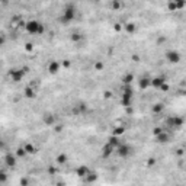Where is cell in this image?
I'll list each match as a JSON object with an SVG mask.
<instances>
[{"label": "cell", "mask_w": 186, "mask_h": 186, "mask_svg": "<svg viewBox=\"0 0 186 186\" xmlns=\"http://www.w3.org/2000/svg\"><path fill=\"white\" fill-rule=\"evenodd\" d=\"M74 18H76V7H74V5L73 3H67L66 6H64V12H63V16H61L58 21L61 22V23H70V22H73L74 21Z\"/></svg>", "instance_id": "obj_1"}, {"label": "cell", "mask_w": 186, "mask_h": 186, "mask_svg": "<svg viewBox=\"0 0 186 186\" xmlns=\"http://www.w3.org/2000/svg\"><path fill=\"white\" fill-rule=\"evenodd\" d=\"M25 31H26V32H29V34H32V35H41V34H44L45 28H44V25L41 22L32 19V21H28L26 22Z\"/></svg>", "instance_id": "obj_2"}, {"label": "cell", "mask_w": 186, "mask_h": 186, "mask_svg": "<svg viewBox=\"0 0 186 186\" xmlns=\"http://www.w3.org/2000/svg\"><path fill=\"white\" fill-rule=\"evenodd\" d=\"M132 96H134L132 87L130 84L124 86V93H122V99H121V103H122L124 108H130L132 105Z\"/></svg>", "instance_id": "obj_3"}, {"label": "cell", "mask_w": 186, "mask_h": 186, "mask_svg": "<svg viewBox=\"0 0 186 186\" xmlns=\"http://www.w3.org/2000/svg\"><path fill=\"white\" fill-rule=\"evenodd\" d=\"M183 124H185V119L180 118V116H169V118L166 119V125H167L169 128H176V130H179Z\"/></svg>", "instance_id": "obj_4"}, {"label": "cell", "mask_w": 186, "mask_h": 186, "mask_svg": "<svg viewBox=\"0 0 186 186\" xmlns=\"http://www.w3.org/2000/svg\"><path fill=\"white\" fill-rule=\"evenodd\" d=\"M164 58L169 61V63H172V64H177L179 61H180V52L176 51V50H169L166 54H164Z\"/></svg>", "instance_id": "obj_5"}, {"label": "cell", "mask_w": 186, "mask_h": 186, "mask_svg": "<svg viewBox=\"0 0 186 186\" xmlns=\"http://www.w3.org/2000/svg\"><path fill=\"white\" fill-rule=\"evenodd\" d=\"M25 71H23V68H12L10 71H9V76H10V79H12V82H15V83H18V82H21L23 77H25Z\"/></svg>", "instance_id": "obj_6"}, {"label": "cell", "mask_w": 186, "mask_h": 186, "mask_svg": "<svg viewBox=\"0 0 186 186\" xmlns=\"http://www.w3.org/2000/svg\"><path fill=\"white\" fill-rule=\"evenodd\" d=\"M131 151H132V147H131L130 144H121V145L116 148V154H118L119 157H122V159L128 157L130 154H131Z\"/></svg>", "instance_id": "obj_7"}, {"label": "cell", "mask_w": 186, "mask_h": 186, "mask_svg": "<svg viewBox=\"0 0 186 186\" xmlns=\"http://www.w3.org/2000/svg\"><path fill=\"white\" fill-rule=\"evenodd\" d=\"M42 121H44V124H45L46 127H52V125H55L57 118H55V115H52V114H50V112H46V114L42 115Z\"/></svg>", "instance_id": "obj_8"}, {"label": "cell", "mask_w": 186, "mask_h": 186, "mask_svg": "<svg viewBox=\"0 0 186 186\" xmlns=\"http://www.w3.org/2000/svg\"><path fill=\"white\" fill-rule=\"evenodd\" d=\"M114 151H115V147H112V145H111L109 143L103 144V147H102V157H103V159H108V157H111Z\"/></svg>", "instance_id": "obj_9"}, {"label": "cell", "mask_w": 186, "mask_h": 186, "mask_svg": "<svg viewBox=\"0 0 186 186\" xmlns=\"http://www.w3.org/2000/svg\"><path fill=\"white\" fill-rule=\"evenodd\" d=\"M164 83H166V77L164 76H157V77H153V79H151V86L156 87V89H160Z\"/></svg>", "instance_id": "obj_10"}, {"label": "cell", "mask_w": 186, "mask_h": 186, "mask_svg": "<svg viewBox=\"0 0 186 186\" xmlns=\"http://www.w3.org/2000/svg\"><path fill=\"white\" fill-rule=\"evenodd\" d=\"M61 67H63V66H61V63H58V61L54 60V61H51V63L48 64V71H50V74H57Z\"/></svg>", "instance_id": "obj_11"}, {"label": "cell", "mask_w": 186, "mask_h": 186, "mask_svg": "<svg viewBox=\"0 0 186 186\" xmlns=\"http://www.w3.org/2000/svg\"><path fill=\"white\" fill-rule=\"evenodd\" d=\"M156 141H157L159 144H166V143H169V141H170L169 132H167V131H163L161 134H159V135L156 137Z\"/></svg>", "instance_id": "obj_12"}, {"label": "cell", "mask_w": 186, "mask_h": 186, "mask_svg": "<svg viewBox=\"0 0 186 186\" xmlns=\"http://www.w3.org/2000/svg\"><path fill=\"white\" fill-rule=\"evenodd\" d=\"M138 86L141 90H147L151 86V79H148V77H141V79L138 80Z\"/></svg>", "instance_id": "obj_13"}, {"label": "cell", "mask_w": 186, "mask_h": 186, "mask_svg": "<svg viewBox=\"0 0 186 186\" xmlns=\"http://www.w3.org/2000/svg\"><path fill=\"white\" fill-rule=\"evenodd\" d=\"M89 173H90V169H89L87 166H79V167H77V170H76V175L79 176V177H83V179H84Z\"/></svg>", "instance_id": "obj_14"}, {"label": "cell", "mask_w": 186, "mask_h": 186, "mask_svg": "<svg viewBox=\"0 0 186 186\" xmlns=\"http://www.w3.org/2000/svg\"><path fill=\"white\" fill-rule=\"evenodd\" d=\"M5 163L9 167H15L16 166V154H6L5 156Z\"/></svg>", "instance_id": "obj_15"}, {"label": "cell", "mask_w": 186, "mask_h": 186, "mask_svg": "<svg viewBox=\"0 0 186 186\" xmlns=\"http://www.w3.org/2000/svg\"><path fill=\"white\" fill-rule=\"evenodd\" d=\"M23 96L28 98V99H34L37 96V93H35V89L34 87H31V86H26L23 89Z\"/></svg>", "instance_id": "obj_16"}, {"label": "cell", "mask_w": 186, "mask_h": 186, "mask_svg": "<svg viewBox=\"0 0 186 186\" xmlns=\"http://www.w3.org/2000/svg\"><path fill=\"white\" fill-rule=\"evenodd\" d=\"M163 109H164V105H163L161 102H157V103H154V105L151 106V112H153V114H161Z\"/></svg>", "instance_id": "obj_17"}, {"label": "cell", "mask_w": 186, "mask_h": 186, "mask_svg": "<svg viewBox=\"0 0 186 186\" xmlns=\"http://www.w3.org/2000/svg\"><path fill=\"white\" fill-rule=\"evenodd\" d=\"M108 143H109L112 147H115V150L121 145V141H119V137H115V135H111L108 138Z\"/></svg>", "instance_id": "obj_18"}, {"label": "cell", "mask_w": 186, "mask_h": 186, "mask_svg": "<svg viewBox=\"0 0 186 186\" xmlns=\"http://www.w3.org/2000/svg\"><path fill=\"white\" fill-rule=\"evenodd\" d=\"M23 148H25V151H26L28 154H31V156H34V154H37V151H38V148H37L34 144H31V143L25 144V145H23Z\"/></svg>", "instance_id": "obj_19"}, {"label": "cell", "mask_w": 186, "mask_h": 186, "mask_svg": "<svg viewBox=\"0 0 186 186\" xmlns=\"http://www.w3.org/2000/svg\"><path fill=\"white\" fill-rule=\"evenodd\" d=\"M124 29H125V32H127V34H134V32H135V29H137V26H135L134 22H127L125 25H124Z\"/></svg>", "instance_id": "obj_20"}, {"label": "cell", "mask_w": 186, "mask_h": 186, "mask_svg": "<svg viewBox=\"0 0 186 186\" xmlns=\"http://www.w3.org/2000/svg\"><path fill=\"white\" fill-rule=\"evenodd\" d=\"M98 177H99V176H98L96 172H90V173L84 177V180H86L87 183H95V182L98 180Z\"/></svg>", "instance_id": "obj_21"}, {"label": "cell", "mask_w": 186, "mask_h": 186, "mask_svg": "<svg viewBox=\"0 0 186 186\" xmlns=\"http://www.w3.org/2000/svg\"><path fill=\"white\" fill-rule=\"evenodd\" d=\"M124 134H125V127H122V125L115 127V128L112 130V135H115V137H121V135H124Z\"/></svg>", "instance_id": "obj_22"}, {"label": "cell", "mask_w": 186, "mask_h": 186, "mask_svg": "<svg viewBox=\"0 0 186 186\" xmlns=\"http://www.w3.org/2000/svg\"><path fill=\"white\" fill-rule=\"evenodd\" d=\"M70 39H71L73 42H80V41L83 39V35H82L80 32H73V34L70 35Z\"/></svg>", "instance_id": "obj_23"}, {"label": "cell", "mask_w": 186, "mask_h": 186, "mask_svg": "<svg viewBox=\"0 0 186 186\" xmlns=\"http://www.w3.org/2000/svg\"><path fill=\"white\" fill-rule=\"evenodd\" d=\"M132 80H134V74H125L124 76V79H122V82H124V84L125 86H128V84H131L132 83Z\"/></svg>", "instance_id": "obj_24"}, {"label": "cell", "mask_w": 186, "mask_h": 186, "mask_svg": "<svg viewBox=\"0 0 186 186\" xmlns=\"http://www.w3.org/2000/svg\"><path fill=\"white\" fill-rule=\"evenodd\" d=\"M55 163H58V164H66V163H67V156H66V154H58V156L55 157Z\"/></svg>", "instance_id": "obj_25"}, {"label": "cell", "mask_w": 186, "mask_h": 186, "mask_svg": "<svg viewBox=\"0 0 186 186\" xmlns=\"http://www.w3.org/2000/svg\"><path fill=\"white\" fill-rule=\"evenodd\" d=\"M77 111H79V114H86L87 112V103L80 102L79 105H77Z\"/></svg>", "instance_id": "obj_26"}, {"label": "cell", "mask_w": 186, "mask_h": 186, "mask_svg": "<svg viewBox=\"0 0 186 186\" xmlns=\"http://www.w3.org/2000/svg\"><path fill=\"white\" fill-rule=\"evenodd\" d=\"M167 9H169V12H176V10H177L176 0H172V2H169V3H167Z\"/></svg>", "instance_id": "obj_27"}, {"label": "cell", "mask_w": 186, "mask_h": 186, "mask_svg": "<svg viewBox=\"0 0 186 186\" xmlns=\"http://www.w3.org/2000/svg\"><path fill=\"white\" fill-rule=\"evenodd\" d=\"M111 7H112L114 10H119V9L122 7V3L119 2V0H112V2H111Z\"/></svg>", "instance_id": "obj_28"}, {"label": "cell", "mask_w": 186, "mask_h": 186, "mask_svg": "<svg viewBox=\"0 0 186 186\" xmlns=\"http://www.w3.org/2000/svg\"><path fill=\"white\" fill-rule=\"evenodd\" d=\"M15 154H16V157H25L28 153L25 151L23 147H19V148H16V153H15Z\"/></svg>", "instance_id": "obj_29"}, {"label": "cell", "mask_w": 186, "mask_h": 186, "mask_svg": "<svg viewBox=\"0 0 186 186\" xmlns=\"http://www.w3.org/2000/svg\"><path fill=\"white\" fill-rule=\"evenodd\" d=\"M93 68H95L96 71H102V70L105 68V64L102 63V61H96L95 66H93Z\"/></svg>", "instance_id": "obj_30"}, {"label": "cell", "mask_w": 186, "mask_h": 186, "mask_svg": "<svg viewBox=\"0 0 186 186\" xmlns=\"http://www.w3.org/2000/svg\"><path fill=\"white\" fill-rule=\"evenodd\" d=\"M156 163H157V160L154 159V157H148V159H147V161H145L147 167H153V166L156 164Z\"/></svg>", "instance_id": "obj_31"}, {"label": "cell", "mask_w": 186, "mask_h": 186, "mask_svg": "<svg viewBox=\"0 0 186 186\" xmlns=\"http://www.w3.org/2000/svg\"><path fill=\"white\" fill-rule=\"evenodd\" d=\"M25 51L26 52H32L34 51V44L32 42H26L25 44Z\"/></svg>", "instance_id": "obj_32"}, {"label": "cell", "mask_w": 186, "mask_h": 186, "mask_svg": "<svg viewBox=\"0 0 186 186\" xmlns=\"http://www.w3.org/2000/svg\"><path fill=\"white\" fill-rule=\"evenodd\" d=\"M176 6H177V10H182L186 6V2H183V0H176Z\"/></svg>", "instance_id": "obj_33"}, {"label": "cell", "mask_w": 186, "mask_h": 186, "mask_svg": "<svg viewBox=\"0 0 186 186\" xmlns=\"http://www.w3.org/2000/svg\"><path fill=\"white\" fill-rule=\"evenodd\" d=\"M163 131H164V130H163L161 127H156V128L153 130V134H154V137H157V135H159V134H161Z\"/></svg>", "instance_id": "obj_34"}, {"label": "cell", "mask_w": 186, "mask_h": 186, "mask_svg": "<svg viewBox=\"0 0 186 186\" xmlns=\"http://www.w3.org/2000/svg\"><path fill=\"white\" fill-rule=\"evenodd\" d=\"M112 96H114V93H112L111 90H105V92H103V98H105V99H111Z\"/></svg>", "instance_id": "obj_35"}, {"label": "cell", "mask_w": 186, "mask_h": 186, "mask_svg": "<svg viewBox=\"0 0 186 186\" xmlns=\"http://www.w3.org/2000/svg\"><path fill=\"white\" fill-rule=\"evenodd\" d=\"M61 66H63L64 68H70V67H71V61H68V60H64L63 63H61Z\"/></svg>", "instance_id": "obj_36"}, {"label": "cell", "mask_w": 186, "mask_h": 186, "mask_svg": "<svg viewBox=\"0 0 186 186\" xmlns=\"http://www.w3.org/2000/svg\"><path fill=\"white\" fill-rule=\"evenodd\" d=\"M6 179H7L6 172H5V170H2V173H0V180H2V183H5V182H6Z\"/></svg>", "instance_id": "obj_37"}, {"label": "cell", "mask_w": 186, "mask_h": 186, "mask_svg": "<svg viewBox=\"0 0 186 186\" xmlns=\"http://www.w3.org/2000/svg\"><path fill=\"white\" fill-rule=\"evenodd\" d=\"M63 128H64V125H61V124H58V125H55V127H54V131L58 134V132H61V131H63Z\"/></svg>", "instance_id": "obj_38"}, {"label": "cell", "mask_w": 186, "mask_h": 186, "mask_svg": "<svg viewBox=\"0 0 186 186\" xmlns=\"http://www.w3.org/2000/svg\"><path fill=\"white\" fill-rule=\"evenodd\" d=\"M131 60L134 61V63H140V60H141V58H140L138 54H132V55H131Z\"/></svg>", "instance_id": "obj_39"}, {"label": "cell", "mask_w": 186, "mask_h": 186, "mask_svg": "<svg viewBox=\"0 0 186 186\" xmlns=\"http://www.w3.org/2000/svg\"><path fill=\"white\" fill-rule=\"evenodd\" d=\"M18 28H21V29L23 28V29H25V28H26V21H23V19H21V21L18 22Z\"/></svg>", "instance_id": "obj_40"}, {"label": "cell", "mask_w": 186, "mask_h": 186, "mask_svg": "<svg viewBox=\"0 0 186 186\" xmlns=\"http://www.w3.org/2000/svg\"><path fill=\"white\" fill-rule=\"evenodd\" d=\"M156 42H157V45H163V44L166 42V37H159Z\"/></svg>", "instance_id": "obj_41"}, {"label": "cell", "mask_w": 186, "mask_h": 186, "mask_svg": "<svg viewBox=\"0 0 186 186\" xmlns=\"http://www.w3.org/2000/svg\"><path fill=\"white\" fill-rule=\"evenodd\" d=\"M121 29H122V25H121V23H118V22L114 23V31H115V32H119Z\"/></svg>", "instance_id": "obj_42"}, {"label": "cell", "mask_w": 186, "mask_h": 186, "mask_svg": "<svg viewBox=\"0 0 186 186\" xmlns=\"http://www.w3.org/2000/svg\"><path fill=\"white\" fill-rule=\"evenodd\" d=\"M21 186H29V180L26 177H22L21 179Z\"/></svg>", "instance_id": "obj_43"}, {"label": "cell", "mask_w": 186, "mask_h": 186, "mask_svg": "<svg viewBox=\"0 0 186 186\" xmlns=\"http://www.w3.org/2000/svg\"><path fill=\"white\" fill-rule=\"evenodd\" d=\"M183 154H185V150H183V148H177V150H176V156H179V157H182V156H183Z\"/></svg>", "instance_id": "obj_44"}, {"label": "cell", "mask_w": 186, "mask_h": 186, "mask_svg": "<svg viewBox=\"0 0 186 186\" xmlns=\"http://www.w3.org/2000/svg\"><path fill=\"white\" fill-rule=\"evenodd\" d=\"M169 89H170V86H169L167 83H164V84L160 87V90H161V92H169Z\"/></svg>", "instance_id": "obj_45"}, {"label": "cell", "mask_w": 186, "mask_h": 186, "mask_svg": "<svg viewBox=\"0 0 186 186\" xmlns=\"http://www.w3.org/2000/svg\"><path fill=\"white\" fill-rule=\"evenodd\" d=\"M55 173H57L55 167H48V175H55Z\"/></svg>", "instance_id": "obj_46"}, {"label": "cell", "mask_w": 186, "mask_h": 186, "mask_svg": "<svg viewBox=\"0 0 186 186\" xmlns=\"http://www.w3.org/2000/svg\"><path fill=\"white\" fill-rule=\"evenodd\" d=\"M125 112H127V114H130V115H131V114H132V112H134V111H132V108H131V106H130V108H125Z\"/></svg>", "instance_id": "obj_47"}, {"label": "cell", "mask_w": 186, "mask_h": 186, "mask_svg": "<svg viewBox=\"0 0 186 186\" xmlns=\"http://www.w3.org/2000/svg\"><path fill=\"white\" fill-rule=\"evenodd\" d=\"M55 186H66V182L60 180V182H57V185H55Z\"/></svg>", "instance_id": "obj_48"}, {"label": "cell", "mask_w": 186, "mask_h": 186, "mask_svg": "<svg viewBox=\"0 0 186 186\" xmlns=\"http://www.w3.org/2000/svg\"><path fill=\"white\" fill-rule=\"evenodd\" d=\"M22 68H23V71H25V73H29V67H28V66H23Z\"/></svg>", "instance_id": "obj_49"}, {"label": "cell", "mask_w": 186, "mask_h": 186, "mask_svg": "<svg viewBox=\"0 0 186 186\" xmlns=\"http://www.w3.org/2000/svg\"><path fill=\"white\" fill-rule=\"evenodd\" d=\"M177 186H180V185H177Z\"/></svg>", "instance_id": "obj_50"}]
</instances>
